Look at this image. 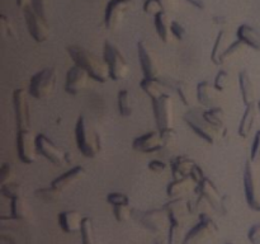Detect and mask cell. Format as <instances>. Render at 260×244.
<instances>
[{
    "label": "cell",
    "mask_w": 260,
    "mask_h": 244,
    "mask_svg": "<svg viewBox=\"0 0 260 244\" xmlns=\"http://www.w3.org/2000/svg\"><path fill=\"white\" fill-rule=\"evenodd\" d=\"M69 56L74 64L80 66L81 69L86 71L90 75L91 79L99 83H106L109 78L108 66L103 58H99L86 48L80 46H69L68 47Z\"/></svg>",
    "instance_id": "1"
},
{
    "label": "cell",
    "mask_w": 260,
    "mask_h": 244,
    "mask_svg": "<svg viewBox=\"0 0 260 244\" xmlns=\"http://www.w3.org/2000/svg\"><path fill=\"white\" fill-rule=\"evenodd\" d=\"M75 140L79 151L86 158L98 157L102 151V140L96 130L89 124L85 116L78 118L75 126Z\"/></svg>",
    "instance_id": "2"
},
{
    "label": "cell",
    "mask_w": 260,
    "mask_h": 244,
    "mask_svg": "<svg viewBox=\"0 0 260 244\" xmlns=\"http://www.w3.org/2000/svg\"><path fill=\"white\" fill-rule=\"evenodd\" d=\"M57 84V71L55 68H46L32 76L28 93L36 99H47L52 96Z\"/></svg>",
    "instance_id": "3"
},
{
    "label": "cell",
    "mask_w": 260,
    "mask_h": 244,
    "mask_svg": "<svg viewBox=\"0 0 260 244\" xmlns=\"http://www.w3.org/2000/svg\"><path fill=\"white\" fill-rule=\"evenodd\" d=\"M103 60L108 66L109 78L114 81L123 80L129 73V65L121 50L111 41H106L103 48Z\"/></svg>",
    "instance_id": "4"
},
{
    "label": "cell",
    "mask_w": 260,
    "mask_h": 244,
    "mask_svg": "<svg viewBox=\"0 0 260 244\" xmlns=\"http://www.w3.org/2000/svg\"><path fill=\"white\" fill-rule=\"evenodd\" d=\"M244 190L250 208L260 211V173L255 167V162L250 159L246 162L244 170Z\"/></svg>",
    "instance_id": "5"
},
{
    "label": "cell",
    "mask_w": 260,
    "mask_h": 244,
    "mask_svg": "<svg viewBox=\"0 0 260 244\" xmlns=\"http://www.w3.org/2000/svg\"><path fill=\"white\" fill-rule=\"evenodd\" d=\"M184 121L198 136L206 140L208 144H213L222 136V134L218 130H216L215 127H212L206 121V118L203 117V111H200V109L193 108L188 111L184 114Z\"/></svg>",
    "instance_id": "6"
},
{
    "label": "cell",
    "mask_w": 260,
    "mask_h": 244,
    "mask_svg": "<svg viewBox=\"0 0 260 244\" xmlns=\"http://www.w3.org/2000/svg\"><path fill=\"white\" fill-rule=\"evenodd\" d=\"M152 112L159 131L172 130L174 126V103L169 94L164 93L161 97L152 101Z\"/></svg>",
    "instance_id": "7"
},
{
    "label": "cell",
    "mask_w": 260,
    "mask_h": 244,
    "mask_svg": "<svg viewBox=\"0 0 260 244\" xmlns=\"http://www.w3.org/2000/svg\"><path fill=\"white\" fill-rule=\"evenodd\" d=\"M137 52H139V60L144 78H161V65H160L159 57L145 41H140L137 43Z\"/></svg>",
    "instance_id": "8"
},
{
    "label": "cell",
    "mask_w": 260,
    "mask_h": 244,
    "mask_svg": "<svg viewBox=\"0 0 260 244\" xmlns=\"http://www.w3.org/2000/svg\"><path fill=\"white\" fill-rule=\"evenodd\" d=\"M132 8H134V0H109L104 12V25L107 29H118L127 13Z\"/></svg>",
    "instance_id": "9"
},
{
    "label": "cell",
    "mask_w": 260,
    "mask_h": 244,
    "mask_svg": "<svg viewBox=\"0 0 260 244\" xmlns=\"http://www.w3.org/2000/svg\"><path fill=\"white\" fill-rule=\"evenodd\" d=\"M217 234L218 228L211 216H201L200 223L185 234L183 244H202L217 236Z\"/></svg>",
    "instance_id": "10"
},
{
    "label": "cell",
    "mask_w": 260,
    "mask_h": 244,
    "mask_svg": "<svg viewBox=\"0 0 260 244\" xmlns=\"http://www.w3.org/2000/svg\"><path fill=\"white\" fill-rule=\"evenodd\" d=\"M36 144H37L38 152L42 157H45L48 162L56 165V167H61V165L70 162V154L68 151H63L62 149H60L45 134H38L36 136Z\"/></svg>",
    "instance_id": "11"
},
{
    "label": "cell",
    "mask_w": 260,
    "mask_h": 244,
    "mask_svg": "<svg viewBox=\"0 0 260 244\" xmlns=\"http://www.w3.org/2000/svg\"><path fill=\"white\" fill-rule=\"evenodd\" d=\"M24 12V19L25 24H27V29L29 32L30 37L36 41L37 43L45 42L48 37H50L51 28L48 25V20L43 19L41 15H38L32 7H27L23 9Z\"/></svg>",
    "instance_id": "12"
},
{
    "label": "cell",
    "mask_w": 260,
    "mask_h": 244,
    "mask_svg": "<svg viewBox=\"0 0 260 244\" xmlns=\"http://www.w3.org/2000/svg\"><path fill=\"white\" fill-rule=\"evenodd\" d=\"M13 107H14L18 131L30 130V108L27 92L24 89L18 88L14 90V93H13Z\"/></svg>",
    "instance_id": "13"
},
{
    "label": "cell",
    "mask_w": 260,
    "mask_h": 244,
    "mask_svg": "<svg viewBox=\"0 0 260 244\" xmlns=\"http://www.w3.org/2000/svg\"><path fill=\"white\" fill-rule=\"evenodd\" d=\"M18 158L24 164H32L37 160V144L36 136L30 130H20L17 134Z\"/></svg>",
    "instance_id": "14"
},
{
    "label": "cell",
    "mask_w": 260,
    "mask_h": 244,
    "mask_svg": "<svg viewBox=\"0 0 260 244\" xmlns=\"http://www.w3.org/2000/svg\"><path fill=\"white\" fill-rule=\"evenodd\" d=\"M89 79H90V75L84 69H81L78 65L71 66L68 70V74H66V93L71 94V96H78L84 89L88 88Z\"/></svg>",
    "instance_id": "15"
},
{
    "label": "cell",
    "mask_w": 260,
    "mask_h": 244,
    "mask_svg": "<svg viewBox=\"0 0 260 244\" xmlns=\"http://www.w3.org/2000/svg\"><path fill=\"white\" fill-rule=\"evenodd\" d=\"M132 146L136 151L145 152V154L161 151L162 146H164L161 131H159V130L157 131H150L147 134L136 137L132 142Z\"/></svg>",
    "instance_id": "16"
},
{
    "label": "cell",
    "mask_w": 260,
    "mask_h": 244,
    "mask_svg": "<svg viewBox=\"0 0 260 244\" xmlns=\"http://www.w3.org/2000/svg\"><path fill=\"white\" fill-rule=\"evenodd\" d=\"M164 210L167 211L168 216H169L170 223L182 224V225L187 223L190 214H192L189 208V202L183 200V197L172 198L169 202L164 205Z\"/></svg>",
    "instance_id": "17"
},
{
    "label": "cell",
    "mask_w": 260,
    "mask_h": 244,
    "mask_svg": "<svg viewBox=\"0 0 260 244\" xmlns=\"http://www.w3.org/2000/svg\"><path fill=\"white\" fill-rule=\"evenodd\" d=\"M168 223H170L167 211L162 208H154L144 212L141 216V224L154 233H161L167 228Z\"/></svg>",
    "instance_id": "18"
},
{
    "label": "cell",
    "mask_w": 260,
    "mask_h": 244,
    "mask_svg": "<svg viewBox=\"0 0 260 244\" xmlns=\"http://www.w3.org/2000/svg\"><path fill=\"white\" fill-rule=\"evenodd\" d=\"M221 92L215 86V84L210 81H200L196 89V97L197 101L206 108L218 107L217 103L220 102Z\"/></svg>",
    "instance_id": "19"
},
{
    "label": "cell",
    "mask_w": 260,
    "mask_h": 244,
    "mask_svg": "<svg viewBox=\"0 0 260 244\" xmlns=\"http://www.w3.org/2000/svg\"><path fill=\"white\" fill-rule=\"evenodd\" d=\"M84 175H85V168L81 167V165H76V167L71 168V169L66 170L61 175H58L56 179L52 180L51 186H53V187L62 192V191L68 190L70 186H73L74 183L80 180Z\"/></svg>",
    "instance_id": "20"
},
{
    "label": "cell",
    "mask_w": 260,
    "mask_h": 244,
    "mask_svg": "<svg viewBox=\"0 0 260 244\" xmlns=\"http://www.w3.org/2000/svg\"><path fill=\"white\" fill-rule=\"evenodd\" d=\"M80 212L75 210L62 211L58 214V225L66 234H73L80 231L81 223H83Z\"/></svg>",
    "instance_id": "21"
},
{
    "label": "cell",
    "mask_w": 260,
    "mask_h": 244,
    "mask_svg": "<svg viewBox=\"0 0 260 244\" xmlns=\"http://www.w3.org/2000/svg\"><path fill=\"white\" fill-rule=\"evenodd\" d=\"M194 165V160L192 158L187 157V155H178V157L173 158L172 162H170V168H172L174 179L190 177V173H192Z\"/></svg>",
    "instance_id": "22"
},
{
    "label": "cell",
    "mask_w": 260,
    "mask_h": 244,
    "mask_svg": "<svg viewBox=\"0 0 260 244\" xmlns=\"http://www.w3.org/2000/svg\"><path fill=\"white\" fill-rule=\"evenodd\" d=\"M233 41H231V33L226 29H221L216 37L213 43L212 52H211V60L216 65H221V57L228 51Z\"/></svg>",
    "instance_id": "23"
},
{
    "label": "cell",
    "mask_w": 260,
    "mask_h": 244,
    "mask_svg": "<svg viewBox=\"0 0 260 244\" xmlns=\"http://www.w3.org/2000/svg\"><path fill=\"white\" fill-rule=\"evenodd\" d=\"M197 192L198 195L203 196L205 198H207L208 202L213 206V208L220 207L221 202V196L220 191L217 190V187L215 186V183L210 179V178H203L200 183L197 185Z\"/></svg>",
    "instance_id": "24"
},
{
    "label": "cell",
    "mask_w": 260,
    "mask_h": 244,
    "mask_svg": "<svg viewBox=\"0 0 260 244\" xmlns=\"http://www.w3.org/2000/svg\"><path fill=\"white\" fill-rule=\"evenodd\" d=\"M258 104L251 103L249 106H245V111H244L243 117L239 124L238 132L241 137H248L250 135L251 130H253L254 125H255L256 117H258Z\"/></svg>",
    "instance_id": "25"
},
{
    "label": "cell",
    "mask_w": 260,
    "mask_h": 244,
    "mask_svg": "<svg viewBox=\"0 0 260 244\" xmlns=\"http://www.w3.org/2000/svg\"><path fill=\"white\" fill-rule=\"evenodd\" d=\"M172 22L173 20L170 18V14L164 12V10L154 15V24L155 28H156V32L159 35L160 40L165 43H169L173 38Z\"/></svg>",
    "instance_id": "26"
},
{
    "label": "cell",
    "mask_w": 260,
    "mask_h": 244,
    "mask_svg": "<svg viewBox=\"0 0 260 244\" xmlns=\"http://www.w3.org/2000/svg\"><path fill=\"white\" fill-rule=\"evenodd\" d=\"M194 185H197V183H196L190 177L173 179L167 187L168 196H169L170 198L183 197V196L188 195V193H190L194 190Z\"/></svg>",
    "instance_id": "27"
},
{
    "label": "cell",
    "mask_w": 260,
    "mask_h": 244,
    "mask_svg": "<svg viewBox=\"0 0 260 244\" xmlns=\"http://www.w3.org/2000/svg\"><path fill=\"white\" fill-rule=\"evenodd\" d=\"M239 86H240L241 98L245 106L255 103V86L251 80L250 74L246 70L239 73Z\"/></svg>",
    "instance_id": "28"
},
{
    "label": "cell",
    "mask_w": 260,
    "mask_h": 244,
    "mask_svg": "<svg viewBox=\"0 0 260 244\" xmlns=\"http://www.w3.org/2000/svg\"><path fill=\"white\" fill-rule=\"evenodd\" d=\"M236 37L248 47L260 51V33L249 24H241L236 30Z\"/></svg>",
    "instance_id": "29"
},
{
    "label": "cell",
    "mask_w": 260,
    "mask_h": 244,
    "mask_svg": "<svg viewBox=\"0 0 260 244\" xmlns=\"http://www.w3.org/2000/svg\"><path fill=\"white\" fill-rule=\"evenodd\" d=\"M203 117L206 118V121L211 125L212 127H215L216 130L221 132V134H225L226 132V118H225V112L221 107H212V108H207L206 111H203Z\"/></svg>",
    "instance_id": "30"
},
{
    "label": "cell",
    "mask_w": 260,
    "mask_h": 244,
    "mask_svg": "<svg viewBox=\"0 0 260 244\" xmlns=\"http://www.w3.org/2000/svg\"><path fill=\"white\" fill-rule=\"evenodd\" d=\"M30 214V208L28 206L24 197H17L10 200V216L15 220H23L27 219Z\"/></svg>",
    "instance_id": "31"
},
{
    "label": "cell",
    "mask_w": 260,
    "mask_h": 244,
    "mask_svg": "<svg viewBox=\"0 0 260 244\" xmlns=\"http://www.w3.org/2000/svg\"><path fill=\"white\" fill-rule=\"evenodd\" d=\"M140 86L151 98V101L157 99L159 97H161L164 94V85L157 79L144 78L141 80V83H140Z\"/></svg>",
    "instance_id": "32"
},
{
    "label": "cell",
    "mask_w": 260,
    "mask_h": 244,
    "mask_svg": "<svg viewBox=\"0 0 260 244\" xmlns=\"http://www.w3.org/2000/svg\"><path fill=\"white\" fill-rule=\"evenodd\" d=\"M246 47H248V46H246L244 42H241L240 40L234 41V42L231 43L230 47L228 48V51H226V52L222 55V57H221V65L226 63H230V61L236 60V58L240 57V56L244 53V51L246 50Z\"/></svg>",
    "instance_id": "33"
},
{
    "label": "cell",
    "mask_w": 260,
    "mask_h": 244,
    "mask_svg": "<svg viewBox=\"0 0 260 244\" xmlns=\"http://www.w3.org/2000/svg\"><path fill=\"white\" fill-rule=\"evenodd\" d=\"M117 101H118V111L121 116L128 117L132 114L134 111V107L131 103V94L127 89H121L118 92V97H117Z\"/></svg>",
    "instance_id": "34"
},
{
    "label": "cell",
    "mask_w": 260,
    "mask_h": 244,
    "mask_svg": "<svg viewBox=\"0 0 260 244\" xmlns=\"http://www.w3.org/2000/svg\"><path fill=\"white\" fill-rule=\"evenodd\" d=\"M174 90L177 92L179 96L180 101L185 104V106H192L193 103V92L192 88L185 81H175L174 83Z\"/></svg>",
    "instance_id": "35"
},
{
    "label": "cell",
    "mask_w": 260,
    "mask_h": 244,
    "mask_svg": "<svg viewBox=\"0 0 260 244\" xmlns=\"http://www.w3.org/2000/svg\"><path fill=\"white\" fill-rule=\"evenodd\" d=\"M81 243L83 244H95V236H94L93 220L90 218H84L80 228Z\"/></svg>",
    "instance_id": "36"
},
{
    "label": "cell",
    "mask_w": 260,
    "mask_h": 244,
    "mask_svg": "<svg viewBox=\"0 0 260 244\" xmlns=\"http://www.w3.org/2000/svg\"><path fill=\"white\" fill-rule=\"evenodd\" d=\"M61 191L55 188L53 186L50 187L41 188V190L36 191V197L41 198V200L46 201V202H57L61 197Z\"/></svg>",
    "instance_id": "37"
},
{
    "label": "cell",
    "mask_w": 260,
    "mask_h": 244,
    "mask_svg": "<svg viewBox=\"0 0 260 244\" xmlns=\"http://www.w3.org/2000/svg\"><path fill=\"white\" fill-rule=\"evenodd\" d=\"M0 191H2L3 196L10 198V200L17 197H22L23 196V187L19 183L14 182V180L9 183H5V185H2Z\"/></svg>",
    "instance_id": "38"
},
{
    "label": "cell",
    "mask_w": 260,
    "mask_h": 244,
    "mask_svg": "<svg viewBox=\"0 0 260 244\" xmlns=\"http://www.w3.org/2000/svg\"><path fill=\"white\" fill-rule=\"evenodd\" d=\"M183 235V225L177 223H170L169 235H168V244H183L184 240Z\"/></svg>",
    "instance_id": "39"
},
{
    "label": "cell",
    "mask_w": 260,
    "mask_h": 244,
    "mask_svg": "<svg viewBox=\"0 0 260 244\" xmlns=\"http://www.w3.org/2000/svg\"><path fill=\"white\" fill-rule=\"evenodd\" d=\"M161 135H162V141H164L162 150H164V151H172V150L175 147V145H177V134H175L174 129L167 130V131H161Z\"/></svg>",
    "instance_id": "40"
},
{
    "label": "cell",
    "mask_w": 260,
    "mask_h": 244,
    "mask_svg": "<svg viewBox=\"0 0 260 244\" xmlns=\"http://www.w3.org/2000/svg\"><path fill=\"white\" fill-rule=\"evenodd\" d=\"M113 215L118 223H126L131 219V207L129 205L113 206Z\"/></svg>",
    "instance_id": "41"
},
{
    "label": "cell",
    "mask_w": 260,
    "mask_h": 244,
    "mask_svg": "<svg viewBox=\"0 0 260 244\" xmlns=\"http://www.w3.org/2000/svg\"><path fill=\"white\" fill-rule=\"evenodd\" d=\"M30 7L43 19L48 20V8H50V0H32Z\"/></svg>",
    "instance_id": "42"
},
{
    "label": "cell",
    "mask_w": 260,
    "mask_h": 244,
    "mask_svg": "<svg viewBox=\"0 0 260 244\" xmlns=\"http://www.w3.org/2000/svg\"><path fill=\"white\" fill-rule=\"evenodd\" d=\"M213 84L222 93L223 90H226L230 86V74L225 70H220L216 75L215 80H213Z\"/></svg>",
    "instance_id": "43"
},
{
    "label": "cell",
    "mask_w": 260,
    "mask_h": 244,
    "mask_svg": "<svg viewBox=\"0 0 260 244\" xmlns=\"http://www.w3.org/2000/svg\"><path fill=\"white\" fill-rule=\"evenodd\" d=\"M107 201L111 203L112 206H118V205H129V198L128 196L124 195L121 192H112L107 196Z\"/></svg>",
    "instance_id": "44"
},
{
    "label": "cell",
    "mask_w": 260,
    "mask_h": 244,
    "mask_svg": "<svg viewBox=\"0 0 260 244\" xmlns=\"http://www.w3.org/2000/svg\"><path fill=\"white\" fill-rule=\"evenodd\" d=\"M0 27H2V33L4 37H14L15 29L13 27V23L10 22L9 18L5 14L0 15Z\"/></svg>",
    "instance_id": "45"
},
{
    "label": "cell",
    "mask_w": 260,
    "mask_h": 244,
    "mask_svg": "<svg viewBox=\"0 0 260 244\" xmlns=\"http://www.w3.org/2000/svg\"><path fill=\"white\" fill-rule=\"evenodd\" d=\"M14 169L10 164L8 163H4L0 168V179H2V185H5V183H9L14 180Z\"/></svg>",
    "instance_id": "46"
},
{
    "label": "cell",
    "mask_w": 260,
    "mask_h": 244,
    "mask_svg": "<svg viewBox=\"0 0 260 244\" xmlns=\"http://www.w3.org/2000/svg\"><path fill=\"white\" fill-rule=\"evenodd\" d=\"M162 9L159 3H157V0H145L144 2V12L146 14H150L154 17V15H156Z\"/></svg>",
    "instance_id": "47"
},
{
    "label": "cell",
    "mask_w": 260,
    "mask_h": 244,
    "mask_svg": "<svg viewBox=\"0 0 260 244\" xmlns=\"http://www.w3.org/2000/svg\"><path fill=\"white\" fill-rule=\"evenodd\" d=\"M172 33L173 37L178 41H182L185 37V28L182 23H179L178 20H173L172 22Z\"/></svg>",
    "instance_id": "48"
},
{
    "label": "cell",
    "mask_w": 260,
    "mask_h": 244,
    "mask_svg": "<svg viewBox=\"0 0 260 244\" xmlns=\"http://www.w3.org/2000/svg\"><path fill=\"white\" fill-rule=\"evenodd\" d=\"M260 158V130L256 131L255 136H254V141L253 145H251V150H250V160L253 162H256Z\"/></svg>",
    "instance_id": "49"
},
{
    "label": "cell",
    "mask_w": 260,
    "mask_h": 244,
    "mask_svg": "<svg viewBox=\"0 0 260 244\" xmlns=\"http://www.w3.org/2000/svg\"><path fill=\"white\" fill-rule=\"evenodd\" d=\"M157 3L160 4L161 9L169 14L173 12H177L178 8H179V0H157Z\"/></svg>",
    "instance_id": "50"
},
{
    "label": "cell",
    "mask_w": 260,
    "mask_h": 244,
    "mask_svg": "<svg viewBox=\"0 0 260 244\" xmlns=\"http://www.w3.org/2000/svg\"><path fill=\"white\" fill-rule=\"evenodd\" d=\"M218 208H220V211L223 215H228V214L231 212V210H233V198H231L230 195L222 196L220 202V207Z\"/></svg>",
    "instance_id": "51"
},
{
    "label": "cell",
    "mask_w": 260,
    "mask_h": 244,
    "mask_svg": "<svg viewBox=\"0 0 260 244\" xmlns=\"http://www.w3.org/2000/svg\"><path fill=\"white\" fill-rule=\"evenodd\" d=\"M248 239L251 244H260V224L251 226L248 233Z\"/></svg>",
    "instance_id": "52"
},
{
    "label": "cell",
    "mask_w": 260,
    "mask_h": 244,
    "mask_svg": "<svg viewBox=\"0 0 260 244\" xmlns=\"http://www.w3.org/2000/svg\"><path fill=\"white\" fill-rule=\"evenodd\" d=\"M190 178H192V179L194 180V182L197 183V185L201 182V180L203 179V178H206L205 172H203V169L200 167V165L197 164V163H196V165H194V167H193L192 173H190Z\"/></svg>",
    "instance_id": "53"
},
{
    "label": "cell",
    "mask_w": 260,
    "mask_h": 244,
    "mask_svg": "<svg viewBox=\"0 0 260 244\" xmlns=\"http://www.w3.org/2000/svg\"><path fill=\"white\" fill-rule=\"evenodd\" d=\"M149 169L152 170V172L155 173H160L162 172V170L167 169V163H164L162 160H151V162L149 163Z\"/></svg>",
    "instance_id": "54"
},
{
    "label": "cell",
    "mask_w": 260,
    "mask_h": 244,
    "mask_svg": "<svg viewBox=\"0 0 260 244\" xmlns=\"http://www.w3.org/2000/svg\"><path fill=\"white\" fill-rule=\"evenodd\" d=\"M185 2L188 3V4H190L192 7L197 8V9L200 10H203L205 9V3H203V0H185Z\"/></svg>",
    "instance_id": "55"
},
{
    "label": "cell",
    "mask_w": 260,
    "mask_h": 244,
    "mask_svg": "<svg viewBox=\"0 0 260 244\" xmlns=\"http://www.w3.org/2000/svg\"><path fill=\"white\" fill-rule=\"evenodd\" d=\"M30 2L32 0H17V5L22 9H25L27 7H30Z\"/></svg>",
    "instance_id": "56"
},
{
    "label": "cell",
    "mask_w": 260,
    "mask_h": 244,
    "mask_svg": "<svg viewBox=\"0 0 260 244\" xmlns=\"http://www.w3.org/2000/svg\"><path fill=\"white\" fill-rule=\"evenodd\" d=\"M213 20H215L216 24H228V20H226L225 17L220 15V17H213Z\"/></svg>",
    "instance_id": "57"
},
{
    "label": "cell",
    "mask_w": 260,
    "mask_h": 244,
    "mask_svg": "<svg viewBox=\"0 0 260 244\" xmlns=\"http://www.w3.org/2000/svg\"><path fill=\"white\" fill-rule=\"evenodd\" d=\"M258 108H259V112H260V101L258 102Z\"/></svg>",
    "instance_id": "58"
},
{
    "label": "cell",
    "mask_w": 260,
    "mask_h": 244,
    "mask_svg": "<svg viewBox=\"0 0 260 244\" xmlns=\"http://www.w3.org/2000/svg\"><path fill=\"white\" fill-rule=\"evenodd\" d=\"M226 244H234V243H226Z\"/></svg>",
    "instance_id": "59"
},
{
    "label": "cell",
    "mask_w": 260,
    "mask_h": 244,
    "mask_svg": "<svg viewBox=\"0 0 260 244\" xmlns=\"http://www.w3.org/2000/svg\"><path fill=\"white\" fill-rule=\"evenodd\" d=\"M159 244H161V243H159Z\"/></svg>",
    "instance_id": "60"
},
{
    "label": "cell",
    "mask_w": 260,
    "mask_h": 244,
    "mask_svg": "<svg viewBox=\"0 0 260 244\" xmlns=\"http://www.w3.org/2000/svg\"><path fill=\"white\" fill-rule=\"evenodd\" d=\"M144 2H145V0H144Z\"/></svg>",
    "instance_id": "61"
}]
</instances>
